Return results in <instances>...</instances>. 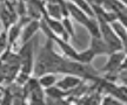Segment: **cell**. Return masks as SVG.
Listing matches in <instances>:
<instances>
[{
	"mask_svg": "<svg viewBox=\"0 0 127 105\" xmlns=\"http://www.w3.org/2000/svg\"><path fill=\"white\" fill-rule=\"evenodd\" d=\"M67 9H68V13H69V16L73 18L77 22H79L80 25H82L84 27H86L87 23L90 22L92 16H90L86 12H84L80 7H78L77 5L72 4L67 1Z\"/></svg>",
	"mask_w": 127,
	"mask_h": 105,
	"instance_id": "cell-4",
	"label": "cell"
},
{
	"mask_svg": "<svg viewBox=\"0 0 127 105\" xmlns=\"http://www.w3.org/2000/svg\"><path fill=\"white\" fill-rule=\"evenodd\" d=\"M41 20H30L23 28V33H21V45H25L27 42L32 41L33 36L35 35L38 30H40L41 26Z\"/></svg>",
	"mask_w": 127,
	"mask_h": 105,
	"instance_id": "cell-3",
	"label": "cell"
},
{
	"mask_svg": "<svg viewBox=\"0 0 127 105\" xmlns=\"http://www.w3.org/2000/svg\"><path fill=\"white\" fill-rule=\"evenodd\" d=\"M126 57V51L125 50H120V51H114L112 54L108 55V60L106 64L102 68V71L106 73H117L118 70H121V65H123L124 61Z\"/></svg>",
	"mask_w": 127,
	"mask_h": 105,
	"instance_id": "cell-1",
	"label": "cell"
},
{
	"mask_svg": "<svg viewBox=\"0 0 127 105\" xmlns=\"http://www.w3.org/2000/svg\"><path fill=\"white\" fill-rule=\"evenodd\" d=\"M125 85H127V78H125V83H124Z\"/></svg>",
	"mask_w": 127,
	"mask_h": 105,
	"instance_id": "cell-12",
	"label": "cell"
},
{
	"mask_svg": "<svg viewBox=\"0 0 127 105\" xmlns=\"http://www.w3.org/2000/svg\"><path fill=\"white\" fill-rule=\"evenodd\" d=\"M0 34H1V29H0Z\"/></svg>",
	"mask_w": 127,
	"mask_h": 105,
	"instance_id": "cell-14",
	"label": "cell"
},
{
	"mask_svg": "<svg viewBox=\"0 0 127 105\" xmlns=\"http://www.w3.org/2000/svg\"><path fill=\"white\" fill-rule=\"evenodd\" d=\"M8 48H9V43H8L7 32L4 30V32H1V34H0V56L4 54Z\"/></svg>",
	"mask_w": 127,
	"mask_h": 105,
	"instance_id": "cell-10",
	"label": "cell"
},
{
	"mask_svg": "<svg viewBox=\"0 0 127 105\" xmlns=\"http://www.w3.org/2000/svg\"><path fill=\"white\" fill-rule=\"evenodd\" d=\"M82 81H84V78L75 76V75H64V77L60 81H58L57 87L59 88L60 90H63V91L68 92L71 90L77 89L78 87H80Z\"/></svg>",
	"mask_w": 127,
	"mask_h": 105,
	"instance_id": "cell-2",
	"label": "cell"
},
{
	"mask_svg": "<svg viewBox=\"0 0 127 105\" xmlns=\"http://www.w3.org/2000/svg\"><path fill=\"white\" fill-rule=\"evenodd\" d=\"M88 48L94 53L95 56L112 54L111 48H109L108 45L105 42V40L101 36H91V45H90Z\"/></svg>",
	"mask_w": 127,
	"mask_h": 105,
	"instance_id": "cell-5",
	"label": "cell"
},
{
	"mask_svg": "<svg viewBox=\"0 0 127 105\" xmlns=\"http://www.w3.org/2000/svg\"><path fill=\"white\" fill-rule=\"evenodd\" d=\"M94 59H95V54L90 48H87L85 50L78 53L77 62H80V63H82V64H91Z\"/></svg>",
	"mask_w": 127,
	"mask_h": 105,
	"instance_id": "cell-7",
	"label": "cell"
},
{
	"mask_svg": "<svg viewBox=\"0 0 127 105\" xmlns=\"http://www.w3.org/2000/svg\"><path fill=\"white\" fill-rule=\"evenodd\" d=\"M61 22H63L64 28H65V30H66L67 34L69 35V37H71V39H75V30H74V26H73L71 16H65V18H63L61 19Z\"/></svg>",
	"mask_w": 127,
	"mask_h": 105,
	"instance_id": "cell-8",
	"label": "cell"
},
{
	"mask_svg": "<svg viewBox=\"0 0 127 105\" xmlns=\"http://www.w3.org/2000/svg\"><path fill=\"white\" fill-rule=\"evenodd\" d=\"M14 102V95L13 92L11 91L9 89L4 90V93L0 98V105H13Z\"/></svg>",
	"mask_w": 127,
	"mask_h": 105,
	"instance_id": "cell-9",
	"label": "cell"
},
{
	"mask_svg": "<svg viewBox=\"0 0 127 105\" xmlns=\"http://www.w3.org/2000/svg\"><path fill=\"white\" fill-rule=\"evenodd\" d=\"M17 1H27V0H17Z\"/></svg>",
	"mask_w": 127,
	"mask_h": 105,
	"instance_id": "cell-13",
	"label": "cell"
},
{
	"mask_svg": "<svg viewBox=\"0 0 127 105\" xmlns=\"http://www.w3.org/2000/svg\"><path fill=\"white\" fill-rule=\"evenodd\" d=\"M13 105H28V101L26 97L21 96H14Z\"/></svg>",
	"mask_w": 127,
	"mask_h": 105,
	"instance_id": "cell-11",
	"label": "cell"
},
{
	"mask_svg": "<svg viewBox=\"0 0 127 105\" xmlns=\"http://www.w3.org/2000/svg\"><path fill=\"white\" fill-rule=\"evenodd\" d=\"M38 78V82H39V85H40L42 89H50L52 87H55L57 83H58V78H57V75L54 73H47L39 76Z\"/></svg>",
	"mask_w": 127,
	"mask_h": 105,
	"instance_id": "cell-6",
	"label": "cell"
}]
</instances>
